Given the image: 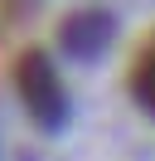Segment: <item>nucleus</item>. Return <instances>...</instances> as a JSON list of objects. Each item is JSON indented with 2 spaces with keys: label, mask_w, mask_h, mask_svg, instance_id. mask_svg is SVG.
Here are the masks:
<instances>
[{
  "label": "nucleus",
  "mask_w": 155,
  "mask_h": 161,
  "mask_svg": "<svg viewBox=\"0 0 155 161\" xmlns=\"http://www.w3.org/2000/svg\"><path fill=\"white\" fill-rule=\"evenodd\" d=\"M19 93H24L29 112H34L39 122H58L63 117V88H58L53 69H48L39 54H29V59L19 64Z\"/></svg>",
  "instance_id": "obj_1"
},
{
  "label": "nucleus",
  "mask_w": 155,
  "mask_h": 161,
  "mask_svg": "<svg viewBox=\"0 0 155 161\" xmlns=\"http://www.w3.org/2000/svg\"><path fill=\"white\" fill-rule=\"evenodd\" d=\"M131 83H136V98H141L145 108L155 112V39H150V49L141 54V64H136V73H131Z\"/></svg>",
  "instance_id": "obj_2"
}]
</instances>
